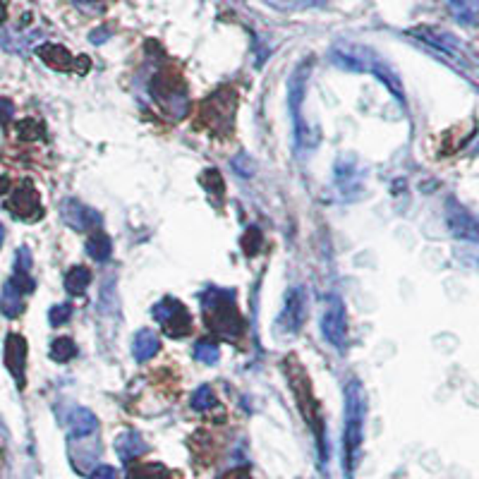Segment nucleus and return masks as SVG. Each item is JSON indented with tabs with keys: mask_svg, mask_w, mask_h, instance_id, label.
<instances>
[{
	"mask_svg": "<svg viewBox=\"0 0 479 479\" xmlns=\"http://www.w3.org/2000/svg\"><path fill=\"white\" fill-rule=\"evenodd\" d=\"M13 113H15L13 101L0 99V123H8V120H13Z\"/></svg>",
	"mask_w": 479,
	"mask_h": 479,
	"instance_id": "29",
	"label": "nucleus"
},
{
	"mask_svg": "<svg viewBox=\"0 0 479 479\" xmlns=\"http://www.w3.org/2000/svg\"><path fill=\"white\" fill-rule=\"evenodd\" d=\"M202 185L207 187L209 192H214V195H221V192H223V178H221L218 170H214V168L202 175Z\"/></svg>",
	"mask_w": 479,
	"mask_h": 479,
	"instance_id": "25",
	"label": "nucleus"
},
{
	"mask_svg": "<svg viewBox=\"0 0 479 479\" xmlns=\"http://www.w3.org/2000/svg\"><path fill=\"white\" fill-rule=\"evenodd\" d=\"M20 137L22 139H41L43 137V125L39 123V120H34V118H27V120H22L20 123Z\"/></svg>",
	"mask_w": 479,
	"mask_h": 479,
	"instance_id": "23",
	"label": "nucleus"
},
{
	"mask_svg": "<svg viewBox=\"0 0 479 479\" xmlns=\"http://www.w3.org/2000/svg\"><path fill=\"white\" fill-rule=\"evenodd\" d=\"M232 165H235V170H237V173H242L244 178H249V175L254 173V168L249 165V161H247L244 156H237V158H235V163H232Z\"/></svg>",
	"mask_w": 479,
	"mask_h": 479,
	"instance_id": "30",
	"label": "nucleus"
},
{
	"mask_svg": "<svg viewBox=\"0 0 479 479\" xmlns=\"http://www.w3.org/2000/svg\"><path fill=\"white\" fill-rule=\"evenodd\" d=\"M153 317L158 319V324L163 326V331L173 338L187 335L192 331V317L187 312V307L178 302L175 298H163L158 305H153Z\"/></svg>",
	"mask_w": 479,
	"mask_h": 479,
	"instance_id": "5",
	"label": "nucleus"
},
{
	"mask_svg": "<svg viewBox=\"0 0 479 479\" xmlns=\"http://www.w3.org/2000/svg\"><path fill=\"white\" fill-rule=\"evenodd\" d=\"M321 333L335 350H345L347 347V321L340 300H331V305L321 314Z\"/></svg>",
	"mask_w": 479,
	"mask_h": 479,
	"instance_id": "6",
	"label": "nucleus"
},
{
	"mask_svg": "<svg viewBox=\"0 0 479 479\" xmlns=\"http://www.w3.org/2000/svg\"><path fill=\"white\" fill-rule=\"evenodd\" d=\"M261 247V230L259 228H247V232L242 235V249L247 256H254Z\"/></svg>",
	"mask_w": 479,
	"mask_h": 479,
	"instance_id": "24",
	"label": "nucleus"
},
{
	"mask_svg": "<svg viewBox=\"0 0 479 479\" xmlns=\"http://www.w3.org/2000/svg\"><path fill=\"white\" fill-rule=\"evenodd\" d=\"M5 13H8V10H5V0H0V22L5 20Z\"/></svg>",
	"mask_w": 479,
	"mask_h": 479,
	"instance_id": "32",
	"label": "nucleus"
},
{
	"mask_svg": "<svg viewBox=\"0 0 479 479\" xmlns=\"http://www.w3.org/2000/svg\"><path fill=\"white\" fill-rule=\"evenodd\" d=\"M283 367H285V376H288L290 386H293L295 401H298V408H300L302 417H305V422L312 426V429H314V434H317L319 448H321V460H326V441H324L321 419H319V403H317V398H314V391H312L310 376H307L305 367H302V364L295 357L285 359Z\"/></svg>",
	"mask_w": 479,
	"mask_h": 479,
	"instance_id": "3",
	"label": "nucleus"
},
{
	"mask_svg": "<svg viewBox=\"0 0 479 479\" xmlns=\"http://www.w3.org/2000/svg\"><path fill=\"white\" fill-rule=\"evenodd\" d=\"M364 431V391L357 381H350L345 389V431H343V453H345V477H352L357 465L359 446Z\"/></svg>",
	"mask_w": 479,
	"mask_h": 479,
	"instance_id": "2",
	"label": "nucleus"
},
{
	"mask_svg": "<svg viewBox=\"0 0 479 479\" xmlns=\"http://www.w3.org/2000/svg\"><path fill=\"white\" fill-rule=\"evenodd\" d=\"M5 367L15 376L17 386H25V364H27V340L20 333H10L5 338Z\"/></svg>",
	"mask_w": 479,
	"mask_h": 479,
	"instance_id": "10",
	"label": "nucleus"
},
{
	"mask_svg": "<svg viewBox=\"0 0 479 479\" xmlns=\"http://www.w3.org/2000/svg\"><path fill=\"white\" fill-rule=\"evenodd\" d=\"M89 283H91V271L84 269V266H72V269L65 273V288L70 295H77V298L84 295Z\"/></svg>",
	"mask_w": 479,
	"mask_h": 479,
	"instance_id": "18",
	"label": "nucleus"
},
{
	"mask_svg": "<svg viewBox=\"0 0 479 479\" xmlns=\"http://www.w3.org/2000/svg\"><path fill=\"white\" fill-rule=\"evenodd\" d=\"M223 479H252V477H249L247 472H232V475H228Z\"/></svg>",
	"mask_w": 479,
	"mask_h": 479,
	"instance_id": "31",
	"label": "nucleus"
},
{
	"mask_svg": "<svg viewBox=\"0 0 479 479\" xmlns=\"http://www.w3.org/2000/svg\"><path fill=\"white\" fill-rule=\"evenodd\" d=\"M67 424H70V434L75 438H84L99 429V419H96V415L87 408L72 410L70 417H67Z\"/></svg>",
	"mask_w": 479,
	"mask_h": 479,
	"instance_id": "12",
	"label": "nucleus"
},
{
	"mask_svg": "<svg viewBox=\"0 0 479 479\" xmlns=\"http://www.w3.org/2000/svg\"><path fill=\"white\" fill-rule=\"evenodd\" d=\"M153 87H163V91L158 89H151L153 99L158 101L165 113H170V116L178 118L182 111H185L187 101H185V87H182V79H170L168 75H158L153 79Z\"/></svg>",
	"mask_w": 479,
	"mask_h": 479,
	"instance_id": "8",
	"label": "nucleus"
},
{
	"mask_svg": "<svg viewBox=\"0 0 479 479\" xmlns=\"http://www.w3.org/2000/svg\"><path fill=\"white\" fill-rule=\"evenodd\" d=\"M218 355H221L218 345L209 343V340H202V343L195 345V357L204 364H216L218 362Z\"/></svg>",
	"mask_w": 479,
	"mask_h": 479,
	"instance_id": "21",
	"label": "nucleus"
},
{
	"mask_svg": "<svg viewBox=\"0 0 479 479\" xmlns=\"http://www.w3.org/2000/svg\"><path fill=\"white\" fill-rule=\"evenodd\" d=\"M116 450H118V455H120L123 463H132L134 458H139V455L146 453V443H144V438L137 434V431H125V434L118 436Z\"/></svg>",
	"mask_w": 479,
	"mask_h": 479,
	"instance_id": "13",
	"label": "nucleus"
},
{
	"mask_svg": "<svg viewBox=\"0 0 479 479\" xmlns=\"http://www.w3.org/2000/svg\"><path fill=\"white\" fill-rule=\"evenodd\" d=\"M202 307L204 324L209 326L211 333L221 335L230 343H237L240 338H244V319L240 317L230 290H209L202 298Z\"/></svg>",
	"mask_w": 479,
	"mask_h": 479,
	"instance_id": "1",
	"label": "nucleus"
},
{
	"mask_svg": "<svg viewBox=\"0 0 479 479\" xmlns=\"http://www.w3.org/2000/svg\"><path fill=\"white\" fill-rule=\"evenodd\" d=\"M158 350H161V338H158L153 331L141 328L139 333L134 335V340H132V355H134L137 362H146V359H151Z\"/></svg>",
	"mask_w": 479,
	"mask_h": 479,
	"instance_id": "14",
	"label": "nucleus"
},
{
	"mask_svg": "<svg viewBox=\"0 0 479 479\" xmlns=\"http://www.w3.org/2000/svg\"><path fill=\"white\" fill-rule=\"evenodd\" d=\"M77 355V345H75V340H70V338H55L53 343H50V357L55 359V362H70L72 357Z\"/></svg>",
	"mask_w": 479,
	"mask_h": 479,
	"instance_id": "20",
	"label": "nucleus"
},
{
	"mask_svg": "<svg viewBox=\"0 0 479 479\" xmlns=\"http://www.w3.org/2000/svg\"><path fill=\"white\" fill-rule=\"evenodd\" d=\"M15 271H22V273H29L32 271V256H29V249L22 247L20 252H17V266Z\"/></svg>",
	"mask_w": 479,
	"mask_h": 479,
	"instance_id": "27",
	"label": "nucleus"
},
{
	"mask_svg": "<svg viewBox=\"0 0 479 479\" xmlns=\"http://www.w3.org/2000/svg\"><path fill=\"white\" fill-rule=\"evenodd\" d=\"M5 209L22 221H36V218H41V214H43L39 192L34 190V185H29V182L17 187L13 195H10L8 202H5Z\"/></svg>",
	"mask_w": 479,
	"mask_h": 479,
	"instance_id": "7",
	"label": "nucleus"
},
{
	"mask_svg": "<svg viewBox=\"0 0 479 479\" xmlns=\"http://www.w3.org/2000/svg\"><path fill=\"white\" fill-rule=\"evenodd\" d=\"M87 252L94 261H108L113 254V242L104 230H94L87 240Z\"/></svg>",
	"mask_w": 479,
	"mask_h": 479,
	"instance_id": "17",
	"label": "nucleus"
},
{
	"mask_svg": "<svg viewBox=\"0 0 479 479\" xmlns=\"http://www.w3.org/2000/svg\"><path fill=\"white\" fill-rule=\"evenodd\" d=\"M214 405H216V396H214V391H211V386H202V389H197V393L192 396V408H195L197 412L211 410Z\"/></svg>",
	"mask_w": 479,
	"mask_h": 479,
	"instance_id": "22",
	"label": "nucleus"
},
{
	"mask_svg": "<svg viewBox=\"0 0 479 479\" xmlns=\"http://www.w3.org/2000/svg\"><path fill=\"white\" fill-rule=\"evenodd\" d=\"M237 111V94L235 89L225 87L211 94L202 106H199V125L209 130L216 137H225L232 130V120H235Z\"/></svg>",
	"mask_w": 479,
	"mask_h": 479,
	"instance_id": "4",
	"label": "nucleus"
},
{
	"mask_svg": "<svg viewBox=\"0 0 479 479\" xmlns=\"http://www.w3.org/2000/svg\"><path fill=\"white\" fill-rule=\"evenodd\" d=\"M62 216H65V223H70L75 230H96L101 225V218L94 209L79 204L77 199L62 204Z\"/></svg>",
	"mask_w": 479,
	"mask_h": 479,
	"instance_id": "11",
	"label": "nucleus"
},
{
	"mask_svg": "<svg viewBox=\"0 0 479 479\" xmlns=\"http://www.w3.org/2000/svg\"><path fill=\"white\" fill-rule=\"evenodd\" d=\"M89 479H118V477H116V470H113L111 465H99V467H94V472L89 475Z\"/></svg>",
	"mask_w": 479,
	"mask_h": 479,
	"instance_id": "28",
	"label": "nucleus"
},
{
	"mask_svg": "<svg viewBox=\"0 0 479 479\" xmlns=\"http://www.w3.org/2000/svg\"><path fill=\"white\" fill-rule=\"evenodd\" d=\"M305 317H307L305 290H302V288H290L288 293H285L283 312H281L278 324H281V328L285 331V333H298V331L302 328V324H305Z\"/></svg>",
	"mask_w": 479,
	"mask_h": 479,
	"instance_id": "9",
	"label": "nucleus"
},
{
	"mask_svg": "<svg viewBox=\"0 0 479 479\" xmlns=\"http://www.w3.org/2000/svg\"><path fill=\"white\" fill-rule=\"evenodd\" d=\"M127 479H170V475H168V470H165L163 465L151 463V465H134V467H130Z\"/></svg>",
	"mask_w": 479,
	"mask_h": 479,
	"instance_id": "19",
	"label": "nucleus"
},
{
	"mask_svg": "<svg viewBox=\"0 0 479 479\" xmlns=\"http://www.w3.org/2000/svg\"><path fill=\"white\" fill-rule=\"evenodd\" d=\"M70 317H72V307L70 305H55L53 310L48 312L50 326H62V324H65Z\"/></svg>",
	"mask_w": 479,
	"mask_h": 479,
	"instance_id": "26",
	"label": "nucleus"
},
{
	"mask_svg": "<svg viewBox=\"0 0 479 479\" xmlns=\"http://www.w3.org/2000/svg\"><path fill=\"white\" fill-rule=\"evenodd\" d=\"M0 310H3L5 317H20L22 312H25V293H22L20 288L8 281L3 285V298H0Z\"/></svg>",
	"mask_w": 479,
	"mask_h": 479,
	"instance_id": "15",
	"label": "nucleus"
},
{
	"mask_svg": "<svg viewBox=\"0 0 479 479\" xmlns=\"http://www.w3.org/2000/svg\"><path fill=\"white\" fill-rule=\"evenodd\" d=\"M36 53H39V58H41L46 65L53 67V70H70L72 67V55L58 43H46L36 50Z\"/></svg>",
	"mask_w": 479,
	"mask_h": 479,
	"instance_id": "16",
	"label": "nucleus"
},
{
	"mask_svg": "<svg viewBox=\"0 0 479 479\" xmlns=\"http://www.w3.org/2000/svg\"><path fill=\"white\" fill-rule=\"evenodd\" d=\"M3 240H5V228H3V223H0V244H3Z\"/></svg>",
	"mask_w": 479,
	"mask_h": 479,
	"instance_id": "33",
	"label": "nucleus"
}]
</instances>
